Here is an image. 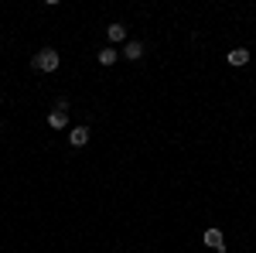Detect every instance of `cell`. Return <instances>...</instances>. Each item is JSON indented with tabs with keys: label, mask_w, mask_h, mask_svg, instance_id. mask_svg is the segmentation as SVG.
Listing matches in <instances>:
<instances>
[{
	"label": "cell",
	"mask_w": 256,
	"mask_h": 253,
	"mask_svg": "<svg viewBox=\"0 0 256 253\" xmlns=\"http://www.w3.org/2000/svg\"><path fill=\"white\" fill-rule=\"evenodd\" d=\"M140 55H144V45H140V41H126V45H123V59L126 62H137Z\"/></svg>",
	"instance_id": "cell-4"
},
{
	"label": "cell",
	"mask_w": 256,
	"mask_h": 253,
	"mask_svg": "<svg viewBox=\"0 0 256 253\" xmlns=\"http://www.w3.org/2000/svg\"><path fill=\"white\" fill-rule=\"evenodd\" d=\"M205 246H212V250H226V239H222V233L218 229H205Z\"/></svg>",
	"instance_id": "cell-3"
},
{
	"label": "cell",
	"mask_w": 256,
	"mask_h": 253,
	"mask_svg": "<svg viewBox=\"0 0 256 253\" xmlns=\"http://www.w3.org/2000/svg\"><path fill=\"white\" fill-rule=\"evenodd\" d=\"M226 59H229V65H246V62H250V52H246V48H232Z\"/></svg>",
	"instance_id": "cell-6"
},
{
	"label": "cell",
	"mask_w": 256,
	"mask_h": 253,
	"mask_svg": "<svg viewBox=\"0 0 256 253\" xmlns=\"http://www.w3.org/2000/svg\"><path fill=\"white\" fill-rule=\"evenodd\" d=\"M116 59H120L116 48H102V52H99V65H113Z\"/></svg>",
	"instance_id": "cell-8"
},
{
	"label": "cell",
	"mask_w": 256,
	"mask_h": 253,
	"mask_svg": "<svg viewBox=\"0 0 256 253\" xmlns=\"http://www.w3.org/2000/svg\"><path fill=\"white\" fill-rule=\"evenodd\" d=\"M68 123V113H62V110H52V117H48V127H55V130H62Z\"/></svg>",
	"instance_id": "cell-7"
},
{
	"label": "cell",
	"mask_w": 256,
	"mask_h": 253,
	"mask_svg": "<svg viewBox=\"0 0 256 253\" xmlns=\"http://www.w3.org/2000/svg\"><path fill=\"white\" fill-rule=\"evenodd\" d=\"M106 38L110 41H126V24H110V28H106Z\"/></svg>",
	"instance_id": "cell-5"
},
{
	"label": "cell",
	"mask_w": 256,
	"mask_h": 253,
	"mask_svg": "<svg viewBox=\"0 0 256 253\" xmlns=\"http://www.w3.org/2000/svg\"><path fill=\"white\" fill-rule=\"evenodd\" d=\"M31 65H34L38 72H55V69L62 65V59H58V52H55V48H41L38 55L31 59Z\"/></svg>",
	"instance_id": "cell-1"
},
{
	"label": "cell",
	"mask_w": 256,
	"mask_h": 253,
	"mask_svg": "<svg viewBox=\"0 0 256 253\" xmlns=\"http://www.w3.org/2000/svg\"><path fill=\"white\" fill-rule=\"evenodd\" d=\"M68 144H72V147H86V144H89V127H72Z\"/></svg>",
	"instance_id": "cell-2"
}]
</instances>
